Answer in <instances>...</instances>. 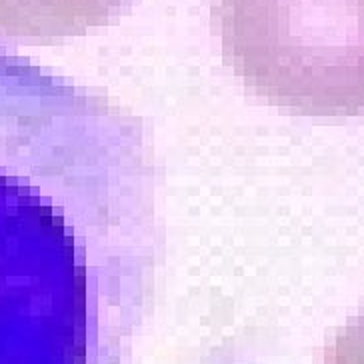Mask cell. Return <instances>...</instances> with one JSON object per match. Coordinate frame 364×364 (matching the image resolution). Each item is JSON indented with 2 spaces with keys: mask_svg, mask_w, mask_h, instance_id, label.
Instances as JSON below:
<instances>
[{
  "mask_svg": "<svg viewBox=\"0 0 364 364\" xmlns=\"http://www.w3.org/2000/svg\"><path fill=\"white\" fill-rule=\"evenodd\" d=\"M156 246L143 124L0 62V364L92 363L144 294Z\"/></svg>",
  "mask_w": 364,
  "mask_h": 364,
  "instance_id": "6da1fadb",
  "label": "cell"
},
{
  "mask_svg": "<svg viewBox=\"0 0 364 364\" xmlns=\"http://www.w3.org/2000/svg\"><path fill=\"white\" fill-rule=\"evenodd\" d=\"M224 62L292 116H364V0H219Z\"/></svg>",
  "mask_w": 364,
  "mask_h": 364,
  "instance_id": "7a4b0ae2",
  "label": "cell"
}]
</instances>
